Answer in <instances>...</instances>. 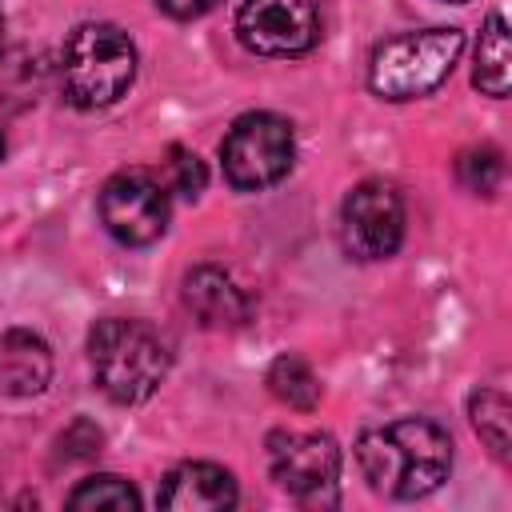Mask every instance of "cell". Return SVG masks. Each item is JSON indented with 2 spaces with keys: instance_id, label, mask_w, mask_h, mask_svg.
<instances>
[{
  "instance_id": "1",
  "label": "cell",
  "mask_w": 512,
  "mask_h": 512,
  "mask_svg": "<svg viewBox=\"0 0 512 512\" xmlns=\"http://www.w3.org/2000/svg\"><path fill=\"white\" fill-rule=\"evenodd\" d=\"M356 460L372 492H384L392 500H420L448 480L452 440L436 420L404 416L368 428L356 440Z\"/></svg>"
},
{
  "instance_id": "2",
  "label": "cell",
  "mask_w": 512,
  "mask_h": 512,
  "mask_svg": "<svg viewBox=\"0 0 512 512\" xmlns=\"http://www.w3.org/2000/svg\"><path fill=\"white\" fill-rule=\"evenodd\" d=\"M88 360H92L96 388L108 400L140 404L168 376L172 352L152 324L108 316V320H96L88 332Z\"/></svg>"
},
{
  "instance_id": "3",
  "label": "cell",
  "mask_w": 512,
  "mask_h": 512,
  "mask_svg": "<svg viewBox=\"0 0 512 512\" xmlns=\"http://www.w3.org/2000/svg\"><path fill=\"white\" fill-rule=\"evenodd\" d=\"M464 52V32L460 28H424V32H400L376 44L368 60V88L380 100H416L436 92L456 60Z\"/></svg>"
},
{
  "instance_id": "4",
  "label": "cell",
  "mask_w": 512,
  "mask_h": 512,
  "mask_svg": "<svg viewBox=\"0 0 512 512\" xmlns=\"http://www.w3.org/2000/svg\"><path fill=\"white\" fill-rule=\"evenodd\" d=\"M64 96L76 108H108L136 80V48L116 24H80L60 56Z\"/></svg>"
},
{
  "instance_id": "5",
  "label": "cell",
  "mask_w": 512,
  "mask_h": 512,
  "mask_svg": "<svg viewBox=\"0 0 512 512\" xmlns=\"http://www.w3.org/2000/svg\"><path fill=\"white\" fill-rule=\"evenodd\" d=\"M292 156H296L292 124L272 112L240 116L220 144L224 176L236 192H264V188L280 184L292 168Z\"/></svg>"
},
{
  "instance_id": "6",
  "label": "cell",
  "mask_w": 512,
  "mask_h": 512,
  "mask_svg": "<svg viewBox=\"0 0 512 512\" xmlns=\"http://www.w3.org/2000/svg\"><path fill=\"white\" fill-rule=\"evenodd\" d=\"M272 480L300 504H332L340 476V448L328 432H272L268 436Z\"/></svg>"
},
{
  "instance_id": "7",
  "label": "cell",
  "mask_w": 512,
  "mask_h": 512,
  "mask_svg": "<svg viewBox=\"0 0 512 512\" xmlns=\"http://www.w3.org/2000/svg\"><path fill=\"white\" fill-rule=\"evenodd\" d=\"M104 228L132 248H144L168 228V188L148 168H124L100 188Z\"/></svg>"
},
{
  "instance_id": "8",
  "label": "cell",
  "mask_w": 512,
  "mask_h": 512,
  "mask_svg": "<svg viewBox=\"0 0 512 512\" xmlns=\"http://www.w3.org/2000/svg\"><path fill=\"white\" fill-rule=\"evenodd\" d=\"M340 240L356 260H384L404 240V200L384 180H364L344 196Z\"/></svg>"
},
{
  "instance_id": "9",
  "label": "cell",
  "mask_w": 512,
  "mask_h": 512,
  "mask_svg": "<svg viewBox=\"0 0 512 512\" xmlns=\"http://www.w3.org/2000/svg\"><path fill=\"white\" fill-rule=\"evenodd\" d=\"M236 40L256 56H304L320 44V12L312 0H244Z\"/></svg>"
},
{
  "instance_id": "10",
  "label": "cell",
  "mask_w": 512,
  "mask_h": 512,
  "mask_svg": "<svg viewBox=\"0 0 512 512\" xmlns=\"http://www.w3.org/2000/svg\"><path fill=\"white\" fill-rule=\"evenodd\" d=\"M236 480L228 468L208 460H188L172 468L156 492V504L164 512H228L236 508Z\"/></svg>"
},
{
  "instance_id": "11",
  "label": "cell",
  "mask_w": 512,
  "mask_h": 512,
  "mask_svg": "<svg viewBox=\"0 0 512 512\" xmlns=\"http://www.w3.org/2000/svg\"><path fill=\"white\" fill-rule=\"evenodd\" d=\"M184 304L204 328H240L252 316L248 292L216 264H200L184 276Z\"/></svg>"
},
{
  "instance_id": "12",
  "label": "cell",
  "mask_w": 512,
  "mask_h": 512,
  "mask_svg": "<svg viewBox=\"0 0 512 512\" xmlns=\"http://www.w3.org/2000/svg\"><path fill=\"white\" fill-rule=\"evenodd\" d=\"M52 380V352L28 328L0 332V392L8 396H36Z\"/></svg>"
},
{
  "instance_id": "13",
  "label": "cell",
  "mask_w": 512,
  "mask_h": 512,
  "mask_svg": "<svg viewBox=\"0 0 512 512\" xmlns=\"http://www.w3.org/2000/svg\"><path fill=\"white\" fill-rule=\"evenodd\" d=\"M472 84H476L484 96H496V100L508 96V84H512V36H508V24H504L500 12H492V16L484 20V32H480V40H476Z\"/></svg>"
},
{
  "instance_id": "14",
  "label": "cell",
  "mask_w": 512,
  "mask_h": 512,
  "mask_svg": "<svg viewBox=\"0 0 512 512\" xmlns=\"http://www.w3.org/2000/svg\"><path fill=\"white\" fill-rule=\"evenodd\" d=\"M268 392L280 404L296 408V412H312L320 404V380H316V372L300 356H292V352H284V356L272 360V368H268Z\"/></svg>"
},
{
  "instance_id": "15",
  "label": "cell",
  "mask_w": 512,
  "mask_h": 512,
  "mask_svg": "<svg viewBox=\"0 0 512 512\" xmlns=\"http://www.w3.org/2000/svg\"><path fill=\"white\" fill-rule=\"evenodd\" d=\"M472 412V428L480 432V440L492 448L496 460H508V448H512V436H508V424H512V404L504 392L496 388H480L468 404Z\"/></svg>"
},
{
  "instance_id": "16",
  "label": "cell",
  "mask_w": 512,
  "mask_h": 512,
  "mask_svg": "<svg viewBox=\"0 0 512 512\" xmlns=\"http://www.w3.org/2000/svg\"><path fill=\"white\" fill-rule=\"evenodd\" d=\"M68 508L72 512H96V508H108V512H136L140 508V492L124 480V476H88L72 496H68Z\"/></svg>"
},
{
  "instance_id": "17",
  "label": "cell",
  "mask_w": 512,
  "mask_h": 512,
  "mask_svg": "<svg viewBox=\"0 0 512 512\" xmlns=\"http://www.w3.org/2000/svg\"><path fill=\"white\" fill-rule=\"evenodd\" d=\"M456 176L468 192H480V196H492L500 188V176H504V156L492 148V144H480V148H468L460 152L456 160Z\"/></svg>"
},
{
  "instance_id": "18",
  "label": "cell",
  "mask_w": 512,
  "mask_h": 512,
  "mask_svg": "<svg viewBox=\"0 0 512 512\" xmlns=\"http://www.w3.org/2000/svg\"><path fill=\"white\" fill-rule=\"evenodd\" d=\"M168 176H172V188H176L180 196H188V200H196V196L204 192V180H208L200 156L188 152V148H180V144L168 148Z\"/></svg>"
},
{
  "instance_id": "19",
  "label": "cell",
  "mask_w": 512,
  "mask_h": 512,
  "mask_svg": "<svg viewBox=\"0 0 512 512\" xmlns=\"http://www.w3.org/2000/svg\"><path fill=\"white\" fill-rule=\"evenodd\" d=\"M216 4H224V0H156V8L168 12L172 20H196V16L212 12Z\"/></svg>"
},
{
  "instance_id": "20",
  "label": "cell",
  "mask_w": 512,
  "mask_h": 512,
  "mask_svg": "<svg viewBox=\"0 0 512 512\" xmlns=\"http://www.w3.org/2000/svg\"><path fill=\"white\" fill-rule=\"evenodd\" d=\"M0 48H4V12H0Z\"/></svg>"
},
{
  "instance_id": "21",
  "label": "cell",
  "mask_w": 512,
  "mask_h": 512,
  "mask_svg": "<svg viewBox=\"0 0 512 512\" xmlns=\"http://www.w3.org/2000/svg\"><path fill=\"white\" fill-rule=\"evenodd\" d=\"M440 4H468V0H440Z\"/></svg>"
},
{
  "instance_id": "22",
  "label": "cell",
  "mask_w": 512,
  "mask_h": 512,
  "mask_svg": "<svg viewBox=\"0 0 512 512\" xmlns=\"http://www.w3.org/2000/svg\"><path fill=\"white\" fill-rule=\"evenodd\" d=\"M0 160H4V136H0Z\"/></svg>"
}]
</instances>
